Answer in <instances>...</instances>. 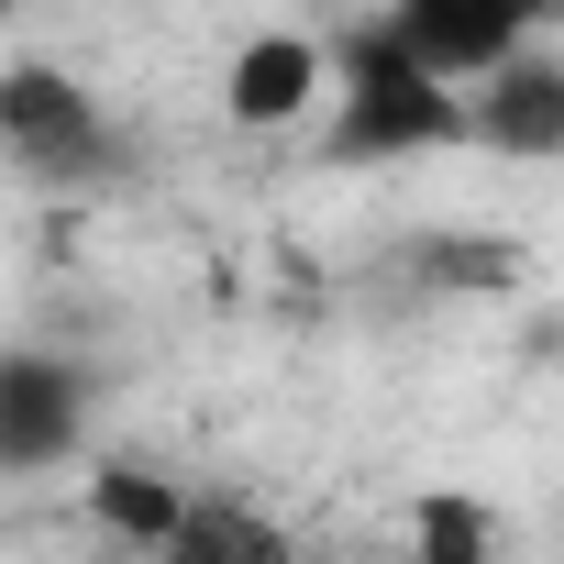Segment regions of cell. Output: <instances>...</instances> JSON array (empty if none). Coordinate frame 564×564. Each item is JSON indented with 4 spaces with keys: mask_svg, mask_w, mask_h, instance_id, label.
Wrapping results in <instances>:
<instances>
[{
    "mask_svg": "<svg viewBox=\"0 0 564 564\" xmlns=\"http://www.w3.org/2000/svg\"><path fill=\"white\" fill-rule=\"evenodd\" d=\"M333 166H410V155H454L476 144V100L465 78H443L388 12L333 34Z\"/></svg>",
    "mask_w": 564,
    "mask_h": 564,
    "instance_id": "6da1fadb",
    "label": "cell"
},
{
    "mask_svg": "<svg viewBox=\"0 0 564 564\" xmlns=\"http://www.w3.org/2000/svg\"><path fill=\"white\" fill-rule=\"evenodd\" d=\"M0 144H12V177L45 188V199L111 188V177L133 166V144H122V122L89 100V78H67V67H45V56H23L12 78H0Z\"/></svg>",
    "mask_w": 564,
    "mask_h": 564,
    "instance_id": "7a4b0ae2",
    "label": "cell"
},
{
    "mask_svg": "<svg viewBox=\"0 0 564 564\" xmlns=\"http://www.w3.org/2000/svg\"><path fill=\"white\" fill-rule=\"evenodd\" d=\"M89 399H100V377L78 355L12 344V355H0V465H12V476H56L89 443Z\"/></svg>",
    "mask_w": 564,
    "mask_h": 564,
    "instance_id": "3957f363",
    "label": "cell"
},
{
    "mask_svg": "<svg viewBox=\"0 0 564 564\" xmlns=\"http://www.w3.org/2000/svg\"><path fill=\"white\" fill-rule=\"evenodd\" d=\"M322 100H333V45H311V34H289V23L243 34L232 67H221V111H232V133H300Z\"/></svg>",
    "mask_w": 564,
    "mask_h": 564,
    "instance_id": "277c9868",
    "label": "cell"
},
{
    "mask_svg": "<svg viewBox=\"0 0 564 564\" xmlns=\"http://www.w3.org/2000/svg\"><path fill=\"white\" fill-rule=\"evenodd\" d=\"M388 23L443 67V78H487V67H509L520 45H531V23H542V0H388Z\"/></svg>",
    "mask_w": 564,
    "mask_h": 564,
    "instance_id": "5b68a950",
    "label": "cell"
},
{
    "mask_svg": "<svg viewBox=\"0 0 564 564\" xmlns=\"http://www.w3.org/2000/svg\"><path fill=\"white\" fill-rule=\"evenodd\" d=\"M465 100H476V144H487V155H531V166L564 155V56H531V45H520V56L487 67Z\"/></svg>",
    "mask_w": 564,
    "mask_h": 564,
    "instance_id": "8992f818",
    "label": "cell"
},
{
    "mask_svg": "<svg viewBox=\"0 0 564 564\" xmlns=\"http://www.w3.org/2000/svg\"><path fill=\"white\" fill-rule=\"evenodd\" d=\"M188 498H199V487H177V476H155V465H133V454H100V465H89V520H100L111 542H133V553H166L177 520H188Z\"/></svg>",
    "mask_w": 564,
    "mask_h": 564,
    "instance_id": "52a82bcc",
    "label": "cell"
},
{
    "mask_svg": "<svg viewBox=\"0 0 564 564\" xmlns=\"http://www.w3.org/2000/svg\"><path fill=\"white\" fill-rule=\"evenodd\" d=\"M155 564H289V531H276L254 498L199 487V498H188V520H177V542H166Z\"/></svg>",
    "mask_w": 564,
    "mask_h": 564,
    "instance_id": "ba28073f",
    "label": "cell"
},
{
    "mask_svg": "<svg viewBox=\"0 0 564 564\" xmlns=\"http://www.w3.org/2000/svg\"><path fill=\"white\" fill-rule=\"evenodd\" d=\"M410 564H498V509L465 487L410 498Z\"/></svg>",
    "mask_w": 564,
    "mask_h": 564,
    "instance_id": "9c48e42d",
    "label": "cell"
},
{
    "mask_svg": "<svg viewBox=\"0 0 564 564\" xmlns=\"http://www.w3.org/2000/svg\"><path fill=\"white\" fill-rule=\"evenodd\" d=\"M410 276H421V300H476V289H509L520 254L498 232H421L410 243Z\"/></svg>",
    "mask_w": 564,
    "mask_h": 564,
    "instance_id": "30bf717a",
    "label": "cell"
}]
</instances>
